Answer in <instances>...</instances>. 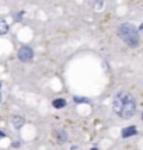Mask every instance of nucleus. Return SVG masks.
<instances>
[{
	"label": "nucleus",
	"mask_w": 143,
	"mask_h": 150,
	"mask_svg": "<svg viewBox=\"0 0 143 150\" xmlns=\"http://www.w3.org/2000/svg\"><path fill=\"white\" fill-rule=\"evenodd\" d=\"M73 100H75V102H88L87 98H80V97H75Z\"/></svg>",
	"instance_id": "6e6552de"
},
{
	"label": "nucleus",
	"mask_w": 143,
	"mask_h": 150,
	"mask_svg": "<svg viewBox=\"0 0 143 150\" xmlns=\"http://www.w3.org/2000/svg\"><path fill=\"white\" fill-rule=\"evenodd\" d=\"M0 87H1V83H0Z\"/></svg>",
	"instance_id": "f8f14e48"
},
{
	"label": "nucleus",
	"mask_w": 143,
	"mask_h": 150,
	"mask_svg": "<svg viewBox=\"0 0 143 150\" xmlns=\"http://www.w3.org/2000/svg\"><path fill=\"white\" fill-rule=\"evenodd\" d=\"M90 150H98V149H96V147H93V149H90Z\"/></svg>",
	"instance_id": "9d476101"
},
{
	"label": "nucleus",
	"mask_w": 143,
	"mask_h": 150,
	"mask_svg": "<svg viewBox=\"0 0 143 150\" xmlns=\"http://www.w3.org/2000/svg\"><path fill=\"white\" fill-rule=\"evenodd\" d=\"M118 35L121 37V39H123L125 42L131 46H136L139 43V34L138 30L131 25V24H122L118 30Z\"/></svg>",
	"instance_id": "f03ea898"
},
{
	"label": "nucleus",
	"mask_w": 143,
	"mask_h": 150,
	"mask_svg": "<svg viewBox=\"0 0 143 150\" xmlns=\"http://www.w3.org/2000/svg\"><path fill=\"white\" fill-rule=\"evenodd\" d=\"M9 31V25L4 18H0V35H4L6 32Z\"/></svg>",
	"instance_id": "39448f33"
},
{
	"label": "nucleus",
	"mask_w": 143,
	"mask_h": 150,
	"mask_svg": "<svg viewBox=\"0 0 143 150\" xmlns=\"http://www.w3.org/2000/svg\"><path fill=\"white\" fill-rule=\"evenodd\" d=\"M13 125H14V128H16V129H20L22 125H24V119L18 118V117L13 118Z\"/></svg>",
	"instance_id": "0eeeda50"
},
{
	"label": "nucleus",
	"mask_w": 143,
	"mask_h": 150,
	"mask_svg": "<svg viewBox=\"0 0 143 150\" xmlns=\"http://www.w3.org/2000/svg\"><path fill=\"white\" fill-rule=\"evenodd\" d=\"M136 133H138L136 126H128V128H125L122 130V136H123V138H131V136L136 135Z\"/></svg>",
	"instance_id": "20e7f679"
},
{
	"label": "nucleus",
	"mask_w": 143,
	"mask_h": 150,
	"mask_svg": "<svg viewBox=\"0 0 143 150\" xmlns=\"http://www.w3.org/2000/svg\"><path fill=\"white\" fill-rule=\"evenodd\" d=\"M54 107L58 108V109H60V108H63L65 105H66V101L63 100V98H56V100H54Z\"/></svg>",
	"instance_id": "423d86ee"
},
{
	"label": "nucleus",
	"mask_w": 143,
	"mask_h": 150,
	"mask_svg": "<svg viewBox=\"0 0 143 150\" xmlns=\"http://www.w3.org/2000/svg\"><path fill=\"white\" fill-rule=\"evenodd\" d=\"M0 101H1V97H0Z\"/></svg>",
	"instance_id": "9b49d317"
},
{
	"label": "nucleus",
	"mask_w": 143,
	"mask_h": 150,
	"mask_svg": "<svg viewBox=\"0 0 143 150\" xmlns=\"http://www.w3.org/2000/svg\"><path fill=\"white\" fill-rule=\"evenodd\" d=\"M33 58H34L33 48H30V46H22V48H20V51H18V59L21 62H30Z\"/></svg>",
	"instance_id": "7ed1b4c3"
},
{
	"label": "nucleus",
	"mask_w": 143,
	"mask_h": 150,
	"mask_svg": "<svg viewBox=\"0 0 143 150\" xmlns=\"http://www.w3.org/2000/svg\"><path fill=\"white\" fill-rule=\"evenodd\" d=\"M4 136H6V135H4V133H3V132H0V139H3V138H4Z\"/></svg>",
	"instance_id": "1a4fd4ad"
},
{
	"label": "nucleus",
	"mask_w": 143,
	"mask_h": 150,
	"mask_svg": "<svg viewBox=\"0 0 143 150\" xmlns=\"http://www.w3.org/2000/svg\"><path fill=\"white\" fill-rule=\"evenodd\" d=\"M114 111L123 119L132 118L136 112V101L129 93L121 91L114 98Z\"/></svg>",
	"instance_id": "f257e3e1"
}]
</instances>
